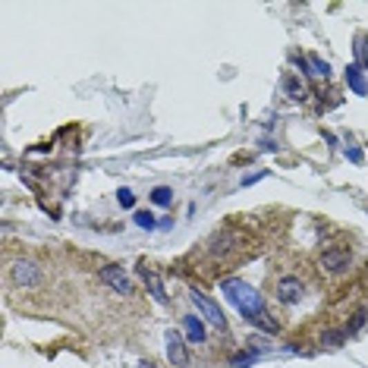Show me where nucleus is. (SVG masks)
<instances>
[{
  "label": "nucleus",
  "instance_id": "nucleus-1",
  "mask_svg": "<svg viewBox=\"0 0 368 368\" xmlns=\"http://www.w3.org/2000/svg\"><path fill=\"white\" fill-rule=\"evenodd\" d=\"M220 290H224V296L240 309L242 318L255 321L262 331H277V325L268 318V311H264V302H262V296H258V290H252V287L242 280H224Z\"/></svg>",
  "mask_w": 368,
  "mask_h": 368
},
{
  "label": "nucleus",
  "instance_id": "nucleus-2",
  "mask_svg": "<svg viewBox=\"0 0 368 368\" xmlns=\"http://www.w3.org/2000/svg\"><path fill=\"white\" fill-rule=\"evenodd\" d=\"M192 302L198 305V311H202V315H205V318L211 321L214 327H220V331H226V318H224V311L217 309V302H214V299H208L205 293L192 290Z\"/></svg>",
  "mask_w": 368,
  "mask_h": 368
},
{
  "label": "nucleus",
  "instance_id": "nucleus-3",
  "mask_svg": "<svg viewBox=\"0 0 368 368\" xmlns=\"http://www.w3.org/2000/svg\"><path fill=\"white\" fill-rule=\"evenodd\" d=\"M101 280H104L110 290H117V293H129V290H133V283H129L126 271L117 268V264H107V268L101 271Z\"/></svg>",
  "mask_w": 368,
  "mask_h": 368
},
{
  "label": "nucleus",
  "instance_id": "nucleus-4",
  "mask_svg": "<svg viewBox=\"0 0 368 368\" xmlns=\"http://www.w3.org/2000/svg\"><path fill=\"white\" fill-rule=\"evenodd\" d=\"M167 359L173 362L177 368H186V365H189V353H186L183 337H180V333H173V331L167 333Z\"/></svg>",
  "mask_w": 368,
  "mask_h": 368
},
{
  "label": "nucleus",
  "instance_id": "nucleus-5",
  "mask_svg": "<svg viewBox=\"0 0 368 368\" xmlns=\"http://www.w3.org/2000/svg\"><path fill=\"white\" fill-rule=\"evenodd\" d=\"M347 264H349V252H347V249H327V252L321 255V268L333 271V274H337V271H343Z\"/></svg>",
  "mask_w": 368,
  "mask_h": 368
},
{
  "label": "nucleus",
  "instance_id": "nucleus-6",
  "mask_svg": "<svg viewBox=\"0 0 368 368\" xmlns=\"http://www.w3.org/2000/svg\"><path fill=\"white\" fill-rule=\"evenodd\" d=\"M13 277H16V283H22V287H35V283L41 280V268L32 262H19L13 268Z\"/></svg>",
  "mask_w": 368,
  "mask_h": 368
},
{
  "label": "nucleus",
  "instance_id": "nucleus-7",
  "mask_svg": "<svg viewBox=\"0 0 368 368\" xmlns=\"http://www.w3.org/2000/svg\"><path fill=\"white\" fill-rule=\"evenodd\" d=\"M277 296H280L283 302H299V299H302V283H299L296 277H283V280L277 283Z\"/></svg>",
  "mask_w": 368,
  "mask_h": 368
},
{
  "label": "nucleus",
  "instance_id": "nucleus-8",
  "mask_svg": "<svg viewBox=\"0 0 368 368\" xmlns=\"http://www.w3.org/2000/svg\"><path fill=\"white\" fill-rule=\"evenodd\" d=\"M183 331H186V337H189L192 343H202V340H205V321L198 318V315H186Z\"/></svg>",
  "mask_w": 368,
  "mask_h": 368
},
{
  "label": "nucleus",
  "instance_id": "nucleus-9",
  "mask_svg": "<svg viewBox=\"0 0 368 368\" xmlns=\"http://www.w3.org/2000/svg\"><path fill=\"white\" fill-rule=\"evenodd\" d=\"M145 287L151 290V296L157 299V302H167V293H164V283H161V277L155 274V271H145Z\"/></svg>",
  "mask_w": 368,
  "mask_h": 368
},
{
  "label": "nucleus",
  "instance_id": "nucleus-10",
  "mask_svg": "<svg viewBox=\"0 0 368 368\" xmlns=\"http://www.w3.org/2000/svg\"><path fill=\"white\" fill-rule=\"evenodd\" d=\"M347 82H349V88H353L356 95H368V85H365V79H362V70L356 64L347 70Z\"/></svg>",
  "mask_w": 368,
  "mask_h": 368
},
{
  "label": "nucleus",
  "instance_id": "nucleus-11",
  "mask_svg": "<svg viewBox=\"0 0 368 368\" xmlns=\"http://www.w3.org/2000/svg\"><path fill=\"white\" fill-rule=\"evenodd\" d=\"M305 66L311 70V76H325V79H327V72H331V66H327L321 57H315V54L305 57Z\"/></svg>",
  "mask_w": 368,
  "mask_h": 368
},
{
  "label": "nucleus",
  "instance_id": "nucleus-12",
  "mask_svg": "<svg viewBox=\"0 0 368 368\" xmlns=\"http://www.w3.org/2000/svg\"><path fill=\"white\" fill-rule=\"evenodd\" d=\"M135 226H142V230H155L157 226V220H155V214L151 211H135Z\"/></svg>",
  "mask_w": 368,
  "mask_h": 368
},
{
  "label": "nucleus",
  "instance_id": "nucleus-13",
  "mask_svg": "<svg viewBox=\"0 0 368 368\" xmlns=\"http://www.w3.org/2000/svg\"><path fill=\"white\" fill-rule=\"evenodd\" d=\"M170 198H173V189H167V186L151 189V202H155V205H170Z\"/></svg>",
  "mask_w": 368,
  "mask_h": 368
},
{
  "label": "nucleus",
  "instance_id": "nucleus-14",
  "mask_svg": "<svg viewBox=\"0 0 368 368\" xmlns=\"http://www.w3.org/2000/svg\"><path fill=\"white\" fill-rule=\"evenodd\" d=\"M283 88H287V92H290L296 101H302V98H305V88L296 82V79H283Z\"/></svg>",
  "mask_w": 368,
  "mask_h": 368
},
{
  "label": "nucleus",
  "instance_id": "nucleus-15",
  "mask_svg": "<svg viewBox=\"0 0 368 368\" xmlns=\"http://www.w3.org/2000/svg\"><path fill=\"white\" fill-rule=\"evenodd\" d=\"M356 57H359L362 64L368 66V38H365V35H359V38H356Z\"/></svg>",
  "mask_w": 368,
  "mask_h": 368
},
{
  "label": "nucleus",
  "instance_id": "nucleus-16",
  "mask_svg": "<svg viewBox=\"0 0 368 368\" xmlns=\"http://www.w3.org/2000/svg\"><path fill=\"white\" fill-rule=\"evenodd\" d=\"M117 202H120L123 208H133V205H135V195H133V189H120V192H117Z\"/></svg>",
  "mask_w": 368,
  "mask_h": 368
},
{
  "label": "nucleus",
  "instance_id": "nucleus-17",
  "mask_svg": "<svg viewBox=\"0 0 368 368\" xmlns=\"http://www.w3.org/2000/svg\"><path fill=\"white\" fill-rule=\"evenodd\" d=\"M340 340H343L340 333H325V343H331V347H333V343H340Z\"/></svg>",
  "mask_w": 368,
  "mask_h": 368
},
{
  "label": "nucleus",
  "instance_id": "nucleus-18",
  "mask_svg": "<svg viewBox=\"0 0 368 368\" xmlns=\"http://www.w3.org/2000/svg\"><path fill=\"white\" fill-rule=\"evenodd\" d=\"M139 368H155V365H151V362H142V365Z\"/></svg>",
  "mask_w": 368,
  "mask_h": 368
}]
</instances>
